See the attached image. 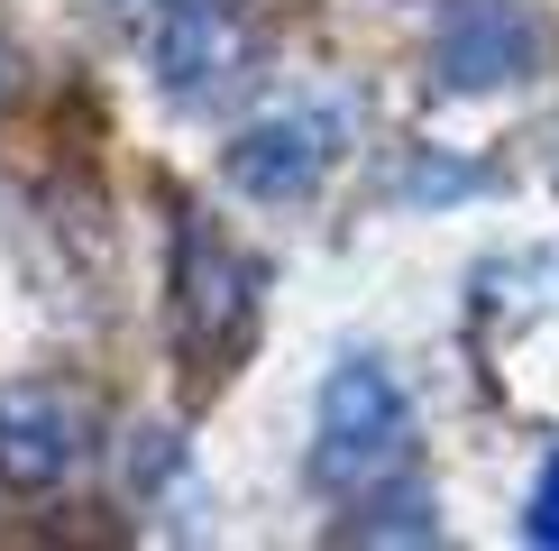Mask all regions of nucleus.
Wrapping results in <instances>:
<instances>
[{"label": "nucleus", "mask_w": 559, "mask_h": 551, "mask_svg": "<svg viewBox=\"0 0 559 551\" xmlns=\"http://www.w3.org/2000/svg\"><path fill=\"white\" fill-rule=\"evenodd\" d=\"M559 56V28L542 0H450L431 28V74L450 92H496V83H532Z\"/></svg>", "instance_id": "obj_1"}, {"label": "nucleus", "mask_w": 559, "mask_h": 551, "mask_svg": "<svg viewBox=\"0 0 559 551\" xmlns=\"http://www.w3.org/2000/svg\"><path fill=\"white\" fill-rule=\"evenodd\" d=\"M404 442H413V413H404V396H394V377L367 367V359H348L331 377V396H321V450H312V469L331 478V488H348V478L394 469Z\"/></svg>", "instance_id": "obj_2"}, {"label": "nucleus", "mask_w": 559, "mask_h": 551, "mask_svg": "<svg viewBox=\"0 0 559 551\" xmlns=\"http://www.w3.org/2000/svg\"><path fill=\"white\" fill-rule=\"evenodd\" d=\"M321 166H331V148H321V129L312 120H275V129H248L239 148H229V175L248 184V194H266V202H285L302 194Z\"/></svg>", "instance_id": "obj_3"}, {"label": "nucleus", "mask_w": 559, "mask_h": 551, "mask_svg": "<svg viewBox=\"0 0 559 551\" xmlns=\"http://www.w3.org/2000/svg\"><path fill=\"white\" fill-rule=\"evenodd\" d=\"M523 524H532V542H550V551H559V459L542 469V488H532V515H523Z\"/></svg>", "instance_id": "obj_4"}]
</instances>
